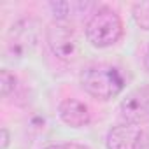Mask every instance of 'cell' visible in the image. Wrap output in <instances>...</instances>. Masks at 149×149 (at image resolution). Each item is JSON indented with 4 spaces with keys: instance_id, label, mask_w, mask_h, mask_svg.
I'll use <instances>...</instances> for the list:
<instances>
[{
    "instance_id": "6da1fadb",
    "label": "cell",
    "mask_w": 149,
    "mask_h": 149,
    "mask_svg": "<svg viewBox=\"0 0 149 149\" xmlns=\"http://www.w3.org/2000/svg\"><path fill=\"white\" fill-rule=\"evenodd\" d=\"M81 84L93 98L111 100L123 91L126 83L118 67L109 63H95L81 74Z\"/></svg>"
},
{
    "instance_id": "7a4b0ae2",
    "label": "cell",
    "mask_w": 149,
    "mask_h": 149,
    "mask_svg": "<svg viewBox=\"0 0 149 149\" xmlns=\"http://www.w3.org/2000/svg\"><path fill=\"white\" fill-rule=\"evenodd\" d=\"M86 37L95 47L114 46L123 37V21L119 14L111 7H98L86 25Z\"/></svg>"
},
{
    "instance_id": "3957f363",
    "label": "cell",
    "mask_w": 149,
    "mask_h": 149,
    "mask_svg": "<svg viewBox=\"0 0 149 149\" xmlns=\"http://www.w3.org/2000/svg\"><path fill=\"white\" fill-rule=\"evenodd\" d=\"M39 40V26L37 21L28 18V19H21L16 25H13V28L9 30L7 35V54L16 56V58H23L26 54H30Z\"/></svg>"
},
{
    "instance_id": "277c9868",
    "label": "cell",
    "mask_w": 149,
    "mask_h": 149,
    "mask_svg": "<svg viewBox=\"0 0 149 149\" xmlns=\"http://www.w3.org/2000/svg\"><path fill=\"white\" fill-rule=\"evenodd\" d=\"M47 44L53 54L61 61H74L79 54L77 37L67 25L63 23H51L46 32Z\"/></svg>"
},
{
    "instance_id": "5b68a950",
    "label": "cell",
    "mask_w": 149,
    "mask_h": 149,
    "mask_svg": "<svg viewBox=\"0 0 149 149\" xmlns=\"http://www.w3.org/2000/svg\"><path fill=\"white\" fill-rule=\"evenodd\" d=\"M119 116L126 125L149 123V86H142L126 95L119 104Z\"/></svg>"
},
{
    "instance_id": "8992f818",
    "label": "cell",
    "mask_w": 149,
    "mask_h": 149,
    "mask_svg": "<svg viewBox=\"0 0 149 149\" xmlns=\"http://www.w3.org/2000/svg\"><path fill=\"white\" fill-rule=\"evenodd\" d=\"M144 144V132L135 125H121L109 130L107 149H140Z\"/></svg>"
},
{
    "instance_id": "52a82bcc",
    "label": "cell",
    "mask_w": 149,
    "mask_h": 149,
    "mask_svg": "<svg viewBox=\"0 0 149 149\" xmlns=\"http://www.w3.org/2000/svg\"><path fill=\"white\" fill-rule=\"evenodd\" d=\"M58 112H60L61 121L72 128H83V126L90 125V121H91L88 107L83 102L74 100V98H65L60 104Z\"/></svg>"
},
{
    "instance_id": "ba28073f",
    "label": "cell",
    "mask_w": 149,
    "mask_h": 149,
    "mask_svg": "<svg viewBox=\"0 0 149 149\" xmlns=\"http://www.w3.org/2000/svg\"><path fill=\"white\" fill-rule=\"evenodd\" d=\"M132 14H133L135 23L142 30L149 32V2H137V4H133Z\"/></svg>"
},
{
    "instance_id": "9c48e42d",
    "label": "cell",
    "mask_w": 149,
    "mask_h": 149,
    "mask_svg": "<svg viewBox=\"0 0 149 149\" xmlns=\"http://www.w3.org/2000/svg\"><path fill=\"white\" fill-rule=\"evenodd\" d=\"M16 88V77L14 74H11L7 68H2L0 72V90H2V97H7L11 91Z\"/></svg>"
},
{
    "instance_id": "30bf717a",
    "label": "cell",
    "mask_w": 149,
    "mask_h": 149,
    "mask_svg": "<svg viewBox=\"0 0 149 149\" xmlns=\"http://www.w3.org/2000/svg\"><path fill=\"white\" fill-rule=\"evenodd\" d=\"M9 140H11V137H9V132H7V128H2V144H0V147H2V149H7V146H9Z\"/></svg>"
},
{
    "instance_id": "8fae6325",
    "label": "cell",
    "mask_w": 149,
    "mask_h": 149,
    "mask_svg": "<svg viewBox=\"0 0 149 149\" xmlns=\"http://www.w3.org/2000/svg\"><path fill=\"white\" fill-rule=\"evenodd\" d=\"M144 67H146V70H147V74H149V47H147L146 56H144Z\"/></svg>"
},
{
    "instance_id": "7c38bea8",
    "label": "cell",
    "mask_w": 149,
    "mask_h": 149,
    "mask_svg": "<svg viewBox=\"0 0 149 149\" xmlns=\"http://www.w3.org/2000/svg\"><path fill=\"white\" fill-rule=\"evenodd\" d=\"M44 149H68V147L67 146H60V144H53V146H47Z\"/></svg>"
}]
</instances>
